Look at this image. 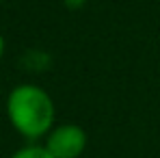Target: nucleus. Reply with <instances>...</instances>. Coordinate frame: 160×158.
<instances>
[{
    "mask_svg": "<svg viewBox=\"0 0 160 158\" xmlns=\"http://www.w3.org/2000/svg\"><path fill=\"white\" fill-rule=\"evenodd\" d=\"M2 54H4V37L0 33V59H2Z\"/></svg>",
    "mask_w": 160,
    "mask_h": 158,
    "instance_id": "4",
    "label": "nucleus"
},
{
    "mask_svg": "<svg viewBox=\"0 0 160 158\" xmlns=\"http://www.w3.org/2000/svg\"><path fill=\"white\" fill-rule=\"evenodd\" d=\"M89 145L87 130L78 124H58L48 132L43 147L52 158H80Z\"/></svg>",
    "mask_w": 160,
    "mask_h": 158,
    "instance_id": "2",
    "label": "nucleus"
},
{
    "mask_svg": "<svg viewBox=\"0 0 160 158\" xmlns=\"http://www.w3.org/2000/svg\"><path fill=\"white\" fill-rule=\"evenodd\" d=\"M11 158H52L48 154V150L43 145H37V143H30V145H24L20 147L18 152H13Z\"/></svg>",
    "mask_w": 160,
    "mask_h": 158,
    "instance_id": "3",
    "label": "nucleus"
},
{
    "mask_svg": "<svg viewBox=\"0 0 160 158\" xmlns=\"http://www.w3.org/2000/svg\"><path fill=\"white\" fill-rule=\"evenodd\" d=\"M0 2H2V0H0Z\"/></svg>",
    "mask_w": 160,
    "mask_h": 158,
    "instance_id": "5",
    "label": "nucleus"
},
{
    "mask_svg": "<svg viewBox=\"0 0 160 158\" xmlns=\"http://www.w3.org/2000/svg\"><path fill=\"white\" fill-rule=\"evenodd\" d=\"M7 117L13 130L28 141L46 139L54 128L56 106L50 93L37 84L22 82L7 95Z\"/></svg>",
    "mask_w": 160,
    "mask_h": 158,
    "instance_id": "1",
    "label": "nucleus"
}]
</instances>
